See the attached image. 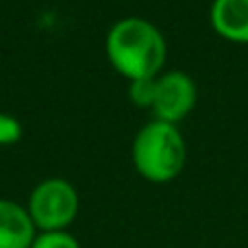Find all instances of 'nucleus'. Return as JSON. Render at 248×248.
I'll list each match as a JSON object with an SVG mask.
<instances>
[{"mask_svg":"<svg viewBox=\"0 0 248 248\" xmlns=\"http://www.w3.org/2000/svg\"><path fill=\"white\" fill-rule=\"evenodd\" d=\"M166 39L161 31L141 17H124L107 35V57L111 65L131 81L157 78L166 63Z\"/></svg>","mask_w":248,"mask_h":248,"instance_id":"obj_1","label":"nucleus"},{"mask_svg":"<svg viewBox=\"0 0 248 248\" xmlns=\"http://www.w3.org/2000/svg\"><path fill=\"white\" fill-rule=\"evenodd\" d=\"M133 166L150 183H168L185 168V140L170 122H148L133 141Z\"/></svg>","mask_w":248,"mask_h":248,"instance_id":"obj_2","label":"nucleus"},{"mask_svg":"<svg viewBox=\"0 0 248 248\" xmlns=\"http://www.w3.org/2000/svg\"><path fill=\"white\" fill-rule=\"evenodd\" d=\"M26 209L37 229L65 231L78 211L77 189L63 179H46L31 192Z\"/></svg>","mask_w":248,"mask_h":248,"instance_id":"obj_3","label":"nucleus"},{"mask_svg":"<svg viewBox=\"0 0 248 248\" xmlns=\"http://www.w3.org/2000/svg\"><path fill=\"white\" fill-rule=\"evenodd\" d=\"M196 98L198 92L194 78L181 70H172L157 78L155 100L150 109L155 113V120L176 124L194 109Z\"/></svg>","mask_w":248,"mask_h":248,"instance_id":"obj_4","label":"nucleus"},{"mask_svg":"<svg viewBox=\"0 0 248 248\" xmlns=\"http://www.w3.org/2000/svg\"><path fill=\"white\" fill-rule=\"evenodd\" d=\"M29 209L0 198V248H31L37 237Z\"/></svg>","mask_w":248,"mask_h":248,"instance_id":"obj_5","label":"nucleus"},{"mask_svg":"<svg viewBox=\"0 0 248 248\" xmlns=\"http://www.w3.org/2000/svg\"><path fill=\"white\" fill-rule=\"evenodd\" d=\"M209 22L216 35L233 44H248V0H214Z\"/></svg>","mask_w":248,"mask_h":248,"instance_id":"obj_6","label":"nucleus"},{"mask_svg":"<svg viewBox=\"0 0 248 248\" xmlns=\"http://www.w3.org/2000/svg\"><path fill=\"white\" fill-rule=\"evenodd\" d=\"M31 248H81V244L68 231H42Z\"/></svg>","mask_w":248,"mask_h":248,"instance_id":"obj_7","label":"nucleus"},{"mask_svg":"<svg viewBox=\"0 0 248 248\" xmlns=\"http://www.w3.org/2000/svg\"><path fill=\"white\" fill-rule=\"evenodd\" d=\"M155 87H157V78H140V81H131L128 87V96L137 107H153L155 100Z\"/></svg>","mask_w":248,"mask_h":248,"instance_id":"obj_8","label":"nucleus"},{"mask_svg":"<svg viewBox=\"0 0 248 248\" xmlns=\"http://www.w3.org/2000/svg\"><path fill=\"white\" fill-rule=\"evenodd\" d=\"M22 137V124L16 120L13 116L0 113V146L13 144Z\"/></svg>","mask_w":248,"mask_h":248,"instance_id":"obj_9","label":"nucleus"}]
</instances>
